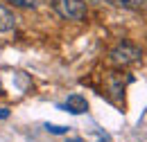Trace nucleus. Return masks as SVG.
Segmentation results:
<instances>
[{
	"mask_svg": "<svg viewBox=\"0 0 147 142\" xmlns=\"http://www.w3.org/2000/svg\"><path fill=\"white\" fill-rule=\"evenodd\" d=\"M52 7L66 20H82L86 18V11H88L84 0H52Z\"/></svg>",
	"mask_w": 147,
	"mask_h": 142,
	"instance_id": "obj_1",
	"label": "nucleus"
},
{
	"mask_svg": "<svg viewBox=\"0 0 147 142\" xmlns=\"http://www.w3.org/2000/svg\"><path fill=\"white\" fill-rule=\"evenodd\" d=\"M140 50L136 48V45H131V43H120V45H115L113 50H111L109 59L111 63H115V66H131V63H136V61H140Z\"/></svg>",
	"mask_w": 147,
	"mask_h": 142,
	"instance_id": "obj_2",
	"label": "nucleus"
},
{
	"mask_svg": "<svg viewBox=\"0 0 147 142\" xmlns=\"http://www.w3.org/2000/svg\"><path fill=\"white\" fill-rule=\"evenodd\" d=\"M66 108H68V113H73V115H82V113H86V111H88V102H86V97H84V95L75 92V95L68 97Z\"/></svg>",
	"mask_w": 147,
	"mask_h": 142,
	"instance_id": "obj_3",
	"label": "nucleus"
},
{
	"mask_svg": "<svg viewBox=\"0 0 147 142\" xmlns=\"http://www.w3.org/2000/svg\"><path fill=\"white\" fill-rule=\"evenodd\" d=\"M14 27H16V16L5 5H0V32H11Z\"/></svg>",
	"mask_w": 147,
	"mask_h": 142,
	"instance_id": "obj_4",
	"label": "nucleus"
},
{
	"mask_svg": "<svg viewBox=\"0 0 147 142\" xmlns=\"http://www.w3.org/2000/svg\"><path fill=\"white\" fill-rule=\"evenodd\" d=\"M111 5H118V7H125V9H147V0H107Z\"/></svg>",
	"mask_w": 147,
	"mask_h": 142,
	"instance_id": "obj_5",
	"label": "nucleus"
},
{
	"mask_svg": "<svg viewBox=\"0 0 147 142\" xmlns=\"http://www.w3.org/2000/svg\"><path fill=\"white\" fill-rule=\"evenodd\" d=\"M7 2H11L14 7H23V9H36L43 0H7Z\"/></svg>",
	"mask_w": 147,
	"mask_h": 142,
	"instance_id": "obj_6",
	"label": "nucleus"
},
{
	"mask_svg": "<svg viewBox=\"0 0 147 142\" xmlns=\"http://www.w3.org/2000/svg\"><path fill=\"white\" fill-rule=\"evenodd\" d=\"M45 129H48L50 133H55V135H63V133L68 131L66 126H59V124H45Z\"/></svg>",
	"mask_w": 147,
	"mask_h": 142,
	"instance_id": "obj_7",
	"label": "nucleus"
},
{
	"mask_svg": "<svg viewBox=\"0 0 147 142\" xmlns=\"http://www.w3.org/2000/svg\"><path fill=\"white\" fill-rule=\"evenodd\" d=\"M5 117H9V111L7 108H0V120H5Z\"/></svg>",
	"mask_w": 147,
	"mask_h": 142,
	"instance_id": "obj_8",
	"label": "nucleus"
},
{
	"mask_svg": "<svg viewBox=\"0 0 147 142\" xmlns=\"http://www.w3.org/2000/svg\"><path fill=\"white\" fill-rule=\"evenodd\" d=\"M91 2H107V0H91Z\"/></svg>",
	"mask_w": 147,
	"mask_h": 142,
	"instance_id": "obj_9",
	"label": "nucleus"
},
{
	"mask_svg": "<svg viewBox=\"0 0 147 142\" xmlns=\"http://www.w3.org/2000/svg\"><path fill=\"white\" fill-rule=\"evenodd\" d=\"M100 142H109V138H102V140H100Z\"/></svg>",
	"mask_w": 147,
	"mask_h": 142,
	"instance_id": "obj_10",
	"label": "nucleus"
},
{
	"mask_svg": "<svg viewBox=\"0 0 147 142\" xmlns=\"http://www.w3.org/2000/svg\"><path fill=\"white\" fill-rule=\"evenodd\" d=\"M70 142H82V140H79V138H75V140H70Z\"/></svg>",
	"mask_w": 147,
	"mask_h": 142,
	"instance_id": "obj_11",
	"label": "nucleus"
}]
</instances>
